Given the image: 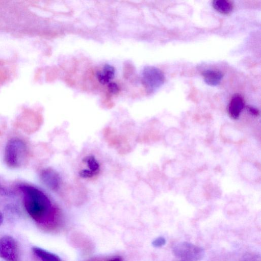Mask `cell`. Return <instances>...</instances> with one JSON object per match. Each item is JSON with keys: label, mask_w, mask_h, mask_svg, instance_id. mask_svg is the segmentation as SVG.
<instances>
[{"label": "cell", "mask_w": 261, "mask_h": 261, "mask_svg": "<svg viewBox=\"0 0 261 261\" xmlns=\"http://www.w3.org/2000/svg\"><path fill=\"white\" fill-rule=\"evenodd\" d=\"M18 188L24 195V207L32 219L47 229L60 227L61 213L44 192L30 185H21Z\"/></svg>", "instance_id": "6da1fadb"}, {"label": "cell", "mask_w": 261, "mask_h": 261, "mask_svg": "<svg viewBox=\"0 0 261 261\" xmlns=\"http://www.w3.org/2000/svg\"><path fill=\"white\" fill-rule=\"evenodd\" d=\"M27 158V148L23 141L14 138L7 142L5 149L4 160L9 167H20L24 165Z\"/></svg>", "instance_id": "7a4b0ae2"}, {"label": "cell", "mask_w": 261, "mask_h": 261, "mask_svg": "<svg viewBox=\"0 0 261 261\" xmlns=\"http://www.w3.org/2000/svg\"><path fill=\"white\" fill-rule=\"evenodd\" d=\"M173 254L179 258V261H200L204 257L203 248L187 242L175 245L172 249Z\"/></svg>", "instance_id": "3957f363"}, {"label": "cell", "mask_w": 261, "mask_h": 261, "mask_svg": "<svg viewBox=\"0 0 261 261\" xmlns=\"http://www.w3.org/2000/svg\"><path fill=\"white\" fill-rule=\"evenodd\" d=\"M142 81L146 90L151 92L156 90L163 84L165 76L159 68L148 66L143 70Z\"/></svg>", "instance_id": "277c9868"}, {"label": "cell", "mask_w": 261, "mask_h": 261, "mask_svg": "<svg viewBox=\"0 0 261 261\" xmlns=\"http://www.w3.org/2000/svg\"><path fill=\"white\" fill-rule=\"evenodd\" d=\"M0 257L6 261H20L19 247L13 238L5 236L0 238Z\"/></svg>", "instance_id": "5b68a950"}, {"label": "cell", "mask_w": 261, "mask_h": 261, "mask_svg": "<svg viewBox=\"0 0 261 261\" xmlns=\"http://www.w3.org/2000/svg\"><path fill=\"white\" fill-rule=\"evenodd\" d=\"M41 179L44 184L52 190H57L60 185V177L54 169L46 168L42 170Z\"/></svg>", "instance_id": "8992f818"}, {"label": "cell", "mask_w": 261, "mask_h": 261, "mask_svg": "<svg viewBox=\"0 0 261 261\" xmlns=\"http://www.w3.org/2000/svg\"><path fill=\"white\" fill-rule=\"evenodd\" d=\"M244 106L245 101L244 98L240 94H234L231 98L227 106L228 115L234 119H238Z\"/></svg>", "instance_id": "52a82bcc"}, {"label": "cell", "mask_w": 261, "mask_h": 261, "mask_svg": "<svg viewBox=\"0 0 261 261\" xmlns=\"http://www.w3.org/2000/svg\"><path fill=\"white\" fill-rule=\"evenodd\" d=\"M84 162L86 164L88 169H83L79 172L80 175L85 178H90L98 174L100 171V165L95 158L92 155L85 157Z\"/></svg>", "instance_id": "ba28073f"}, {"label": "cell", "mask_w": 261, "mask_h": 261, "mask_svg": "<svg viewBox=\"0 0 261 261\" xmlns=\"http://www.w3.org/2000/svg\"><path fill=\"white\" fill-rule=\"evenodd\" d=\"M115 69L114 67L109 64H105L101 70L96 73V76L98 82L102 84H108L115 76Z\"/></svg>", "instance_id": "9c48e42d"}, {"label": "cell", "mask_w": 261, "mask_h": 261, "mask_svg": "<svg viewBox=\"0 0 261 261\" xmlns=\"http://www.w3.org/2000/svg\"><path fill=\"white\" fill-rule=\"evenodd\" d=\"M205 82L211 86L218 85L223 77V73L220 70L207 69L202 72Z\"/></svg>", "instance_id": "30bf717a"}, {"label": "cell", "mask_w": 261, "mask_h": 261, "mask_svg": "<svg viewBox=\"0 0 261 261\" xmlns=\"http://www.w3.org/2000/svg\"><path fill=\"white\" fill-rule=\"evenodd\" d=\"M165 138L168 144L176 146L183 141L184 136L178 129L172 128L167 131Z\"/></svg>", "instance_id": "8fae6325"}, {"label": "cell", "mask_w": 261, "mask_h": 261, "mask_svg": "<svg viewBox=\"0 0 261 261\" xmlns=\"http://www.w3.org/2000/svg\"><path fill=\"white\" fill-rule=\"evenodd\" d=\"M32 251L34 254L41 261H62L57 255L41 248L34 247L32 248Z\"/></svg>", "instance_id": "7c38bea8"}, {"label": "cell", "mask_w": 261, "mask_h": 261, "mask_svg": "<svg viewBox=\"0 0 261 261\" xmlns=\"http://www.w3.org/2000/svg\"><path fill=\"white\" fill-rule=\"evenodd\" d=\"M212 5L215 10L224 14L229 13L233 8V3L229 0H215Z\"/></svg>", "instance_id": "4fadbf2b"}, {"label": "cell", "mask_w": 261, "mask_h": 261, "mask_svg": "<svg viewBox=\"0 0 261 261\" xmlns=\"http://www.w3.org/2000/svg\"><path fill=\"white\" fill-rule=\"evenodd\" d=\"M182 169L181 164L176 161H170L165 165V173L170 177L179 176L181 174Z\"/></svg>", "instance_id": "5bb4252c"}, {"label": "cell", "mask_w": 261, "mask_h": 261, "mask_svg": "<svg viewBox=\"0 0 261 261\" xmlns=\"http://www.w3.org/2000/svg\"><path fill=\"white\" fill-rule=\"evenodd\" d=\"M222 133L225 139L229 141H238L241 138V133L233 126H224Z\"/></svg>", "instance_id": "9a60e30c"}, {"label": "cell", "mask_w": 261, "mask_h": 261, "mask_svg": "<svg viewBox=\"0 0 261 261\" xmlns=\"http://www.w3.org/2000/svg\"><path fill=\"white\" fill-rule=\"evenodd\" d=\"M242 166L241 167L242 171V174L246 176L247 174L249 172L248 175L247 176V178L249 179L254 180L256 177H258L259 173H258L257 168L256 167L254 166V165L250 163H245L244 164L242 165Z\"/></svg>", "instance_id": "2e32d148"}, {"label": "cell", "mask_w": 261, "mask_h": 261, "mask_svg": "<svg viewBox=\"0 0 261 261\" xmlns=\"http://www.w3.org/2000/svg\"><path fill=\"white\" fill-rule=\"evenodd\" d=\"M166 242V239L164 237H159L152 241V245L154 247L159 248L165 245Z\"/></svg>", "instance_id": "e0dca14e"}, {"label": "cell", "mask_w": 261, "mask_h": 261, "mask_svg": "<svg viewBox=\"0 0 261 261\" xmlns=\"http://www.w3.org/2000/svg\"><path fill=\"white\" fill-rule=\"evenodd\" d=\"M108 88L109 92L112 94H116L119 90L118 85L114 82H110L108 84Z\"/></svg>", "instance_id": "ac0fdd59"}, {"label": "cell", "mask_w": 261, "mask_h": 261, "mask_svg": "<svg viewBox=\"0 0 261 261\" xmlns=\"http://www.w3.org/2000/svg\"><path fill=\"white\" fill-rule=\"evenodd\" d=\"M247 110L252 114V115H257L258 114V111L257 109H256V108L253 107H250V106H248L247 107Z\"/></svg>", "instance_id": "d6986e66"}, {"label": "cell", "mask_w": 261, "mask_h": 261, "mask_svg": "<svg viewBox=\"0 0 261 261\" xmlns=\"http://www.w3.org/2000/svg\"><path fill=\"white\" fill-rule=\"evenodd\" d=\"M109 257H93L86 261H108Z\"/></svg>", "instance_id": "ffe728a7"}, {"label": "cell", "mask_w": 261, "mask_h": 261, "mask_svg": "<svg viewBox=\"0 0 261 261\" xmlns=\"http://www.w3.org/2000/svg\"><path fill=\"white\" fill-rule=\"evenodd\" d=\"M108 261H123L122 258L120 256H114L109 257Z\"/></svg>", "instance_id": "44dd1931"}, {"label": "cell", "mask_w": 261, "mask_h": 261, "mask_svg": "<svg viewBox=\"0 0 261 261\" xmlns=\"http://www.w3.org/2000/svg\"><path fill=\"white\" fill-rule=\"evenodd\" d=\"M3 221V216L2 213L0 211V225L2 224Z\"/></svg>", "instance_id": "7402d4cb"}]
</instances>
